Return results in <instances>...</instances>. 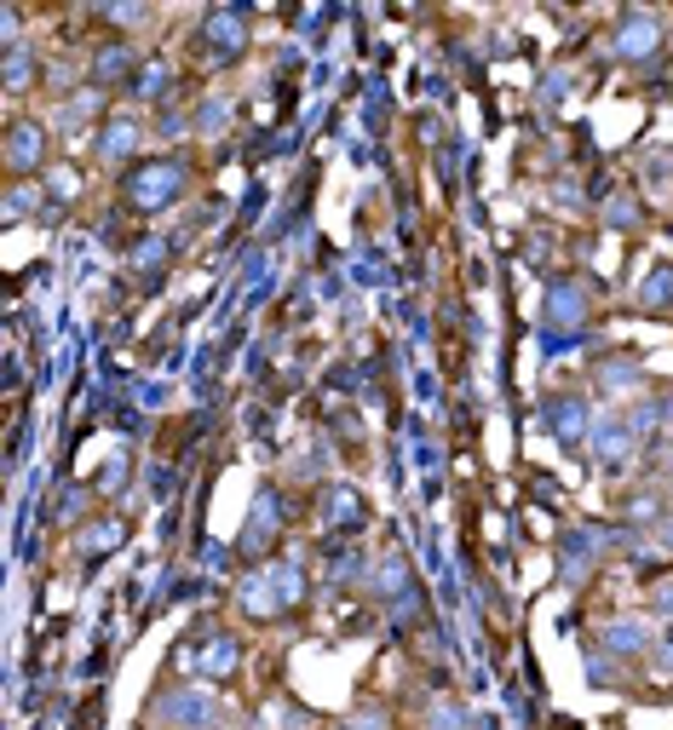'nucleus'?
<instances>
[{
    "mask_svg": "<svg viewBox=\"0 0 673 730\" xmlns=\"http://www.w3.org/2000/svg\"><path fill=\"white\" fill-rule=\"evenodd\" d=\"M185 185H190V167L185 161H173V156H156V161H138V167H127V208L133 213H162V208H173V201L185 196Z\"/></svg>",
    "mask_w": 673,
    "mask_h": 730,
    "instance_id": "f257e3e1",
    "label": "nucleus"
},
{
    "mask_svg": "<svg viewBox=\"0 0 673 730\" xmlns=\"http://www.w3.org/2000/svg\"><path fill=\"white\" fill-rule=\"evenodd\" d=\"M46 150H52V133L46 122H35V115H18V122L7 127V173L23 185L29 173L46 167Z\"/></svg>",
    "mask_w": 673,
    "mask_h": 730,
    "instance_id": "f03ea898",
    "label": "nucleus"
},
{
    "mask_svg": "<svg viewBox=\"0 0 673 730\" xmlns=\"http://www.w3.org/2000/svg\"><path fill=\"white\" fill-rule=\"evenodd\" d=\"M617 58H628V64H645V58H656L662 52V23H656V12H639V7H628L622 18H617Z\"/></svg>",
    "mask_w": 673,
    "mask_h": 730,
    "instance_id": "7ed1b4c3",
    "label": "nucleus"
},
{
    "mask_svg": "<svg viewBox=\"0 0 673 730\" xmlns=\"http://www.w3.org/2000/svg\"><path fill=\"white\" fill-rule=\"evenodd\" d=\"M547 426H552V437L559 444H588L593 437V426H599V415H593V403L588 397H576V392H559V397H547Z\"/></svg>",
    "mask_w": 673,
    "mask_h": 730,
    "instance_id": "20e7f679",
    "label": "nucleus"
},
{
    "mask_svg": "<svg viewBox=\"0 0 673 730\" xmlns=\"http://www.w3.org/2000/svg\"><path fill=\"white\" fill-rule=\"evenodd\" d=\"M201 41H208V58H219V64H237V58L248 52V12L242 7L208 12V18H201Z\"/></svg>",
    "mask_w": 673,
    "mask_h": 730,
    "instance_id": "39448f33",
    "label": "nucleus"
},
{
    "mask_svg": "<svg viewBox=\"0 0 673 730\" xmlns=\"http://www.w3.org/2000/svg\"><path fill=\"white\" fill-rule=\"evenodd\" d=\"M144 70V58H138V46L133 41H104L99 52H93V64H86V75H93V86H133V75Z\"/></svg>",
    "mask_w": 673,
    "mask_h": 730,
    "instance_id": "423d86ee",
    "label": "nucleus"
},
{
    "mask_svg": "<svg viewBox=\"0 0 673 730\" xmlns=\"http://www.w3.org/2000/svg\"><path fill=\"white\" fill-rule=\"evenodd\" d=\"M588 444H593V460H599V466H622V460L639 449V431L628 426V415H604V420L593 426Z\"/></svg>",
    "mask_w": 673,
    "mask_h": 730,
    "instance_id": "0eeeda50",
    "label": "nucleus"
},
{
    "mask_svg": "<svg viewBox=\"0 0 673 730\" xmlns=\"http://www.w3.org/2000/svg\"><path fill=\"white\" fill-rule=\"evenodd\" d=\"M162 713H167L173 724H185V730H208V724H219V719H225V713H219V702H214V696H201V690H179V696H167Z\"/></svg>",
    "mask_w": 673,
    "mask_h": 730,
    "instance_id": "6e6552de",
    "label": "nucleus"
},
{
    "mask_svg": "<svg viewBox=\"0 0 673 730\" xmlns=\"http://www.w3.org/2000/svg\"><path fill=\"white\" fill-rule=\"evenodd\" d=\"M581 311H588V294H581V282H570V277H559L547 288V316L559 328H576L581 323Z\"/></svg>",
    "mask_w": 673,
    "mask_h": 730,
    "instance_id": "1a4fd4ad",
    "label": "nucleus"
},
{
    "mask_svg": "<svg viewBox=\"0 0 673 730\" xmlns=\"http://www.w3.org/2000/svg\"><path fill=\"white\" fill-rule=\"evenodd\" d=\"M133 150H138V122H133V115H115V122H104L99 156H104V161H127Z\"/></svg>",
    "mask_w": 673,
    "mask_h": 730,
    "instance_id": "9d476101",
    "label": "nucleus"
},
{
    "mask_svg": "<svg viewBox=\"0 0 673 730\" xmlns=\"http://www.w3.org/2000/svg\"><path fill=\"white\" fill-rule=\"evenodd\" d=\"M127 535V523L122 518H99V523H86L81 530V559H104V552H115Z\"/></svg>",
    "mask_w": 673,
    "mask_h": 730,
    "instance_id": "9b49d317",
    "label": "nucleus"
},
{
    "mask_svg": "<svg viewBox=\"0 0 673 730\" xmlns=\"http://www.w3.org/2000/svg\"><path fill=\"white\" fill-rule=\"evenodd\" d=\"M133 93H138L144 104H162V98L173 93V64H167V58H151V64L133 75Z\"/></svg>",
    "mask_w": 673,
    "mask_h": 730,
    "instance_id": "f8f14e48",
    "label": "nucleus"
},
{
    "mask_svg": "<svg viewBox=\"0 0 673 730\" xmlns=\"http://www.w3.org/2000/svg\"><path fill=\"white\" fill-rule=\"evenodd\" d=\"M599 219H604L610 230H633V225H645V201H639L633 190H617V196H610L604 208H599Z\"/></svg>",
    "mask_w": 673,
    "mask_h": 730,
    "instance_id": "ddd939ff",
    "label": "nucleus"
},
{
    "mask_svg": "<svg viewBox=\"0 0 673 730\" xmlns=\"http://www.w3.org/2000/svg\"><path fill=\"white\" fill-rule=\"evenodd\" d=\"M588 559H599V535H581V530H576V535L559 541V570H565L570 581L588 570Z\"/></svg>",
    "mask_w": 673,
    "mask_h": 730,
    "instance_id": "4468645a",
    "label": "nucleus"
},
{
    "mask_svg": "<svg viewBox=\"0 0 673 730\" xmlns=\"http://www.w3.org/2000/svg\"><path fill=\"white\" fill-rule=\"evenodd\" d=\"M645 645H651V633L639 627V622H610V627H604V650H610V656H639Z\"/></svg>",
    "mask_w": 673,
    "mask_h": 730,
    "instance_id": "2eb2a0df",
    "label": "nucleus"
},
{
    "mask_svg": "<svg viewBox=\"0 0 673 730\" xmlns=\"http://www.w3.org/2000/svg\"><path fill=\"white\" fill-rule=\"evenodd\" d=\"M639 305H645V311H673V265H656L645 277V288H639Z\"/></svg>",
    "mask_w": 673,
    "mask_h": 730,
    "instance_id": "dca6fc26",
    "label": "nucleus"
},
{
    "mask_svg": "<svg viewBox=\"0 0 673 730\" xmlns=\"http://www.w3.org/2000/svg\"><path fill=\"white\" fill-rule=\"evenodd\" d=\"M35 58H29V46H7V86L12 93H29V81H35Z\"/></svg>",
    "mask_w": 673,
    "mask_h": 730,
    "instance_id": "f3484780",
    "label": "nucleus"
},
{
    "mask_svg": "<svg viewBox=\"0 0 673 730\" xmlns=\"http://www.w3.org/2000/svg\"><path fill=\"white\" fill-rule=\"evenodd\" d=\"M41 196H46V185H12L7 190V219H23L29 208H41Z\"/></svg>",
    "mask_w": 673,
    "mask_h": 730,
    "instance_id": "a211bd4d",
    "label": "nucleus"
},
{
    "mask_svg": "<svg viewBox=\"0 0 673 730\" xmlns=\"http://www.w3.org/2000/svg\"><path fill=\"white\" fill-rule=\"evenodd\" d=\"M46 196H58V201H70V196H75V173H70V167H58V173H46Z\"/></svg>",
    "mask_w": 673,
    "mask_h": 730,
    "instance_id": "6ab92c4d",
    "label": "nucleus"
},
{
    "mask_svg": "<svg viewBox=\"0 0 673 730\" xmlns=\"http://www.w3.org/2000/svg\"><path fill=\"white\" fill-rule=\"evenodd\" d=\"M86 507V489H64V494H58V518H75Z\"/></svg>",
    "mask_w": 673,
    "mask_h": 730,
    "instance_id": "aec40b11",
    "label": "nucleus"
},
{
    "mask_svg": "<svg viewBox=\"0 0 673 730\" xmlns=\"http://www.w3.org/2000/svg\"><path fill=\"white\" fill-rule=\"evenodd\" d=\"M633 379H639L633 363H610V368H604V386H633Z\"/></svg>",
    "mask_w": 673,
    "mask_h": 730,
    "instance_id": "412c9836",
    "label": "nucleus"
},
{
    "mask_svg": "<svg viewBox=\"0 0 673 730\" xmlns=\"http://www.w3.org/2000/svg\"><path fill=\"white\" fill-rule=\"evenodd\" d=\"M656 535H662V546H673V518H662V523H656Z\"/></svg>",
    "mask_w": 673,
    "mask_h": 730,
    "instance_id": "4be33fe9",
    "label": "nucleus"
},
{
    "mask_svg": "<svg viewBox=\"0 0 673 730\" xmlns=\"http://www.w3.org/2000/svg\"><path fill=\"white\" fill-rule=\"evenodd\" d=\"M667 483H673V460H667Z\"/></svg>",
    "mask_w": 673,
    "mask_h": 730,
    "instance_id": "5701e85b",
    "label": "nucleus"
}]
</instances>
